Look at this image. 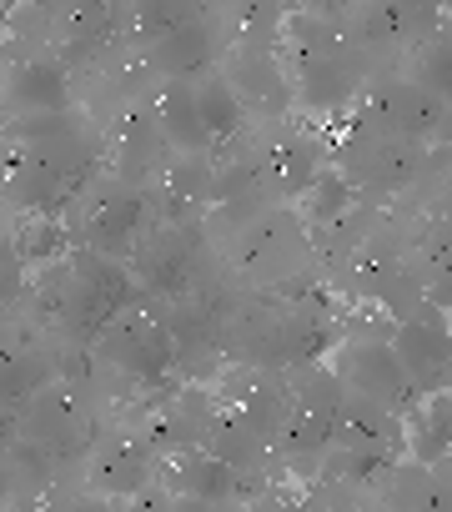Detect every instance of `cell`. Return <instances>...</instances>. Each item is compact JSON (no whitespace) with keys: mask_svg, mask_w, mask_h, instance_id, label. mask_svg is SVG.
I'll return each mask as SVG.
<instances>
[{"mask_svg":"<svg viewBox=\"0 0 452 512\" xmlns=\"http://www.w3.org/2000/svg\"><path fill=\"white\" fill-rule=\"evenodd\" d=\"M392 352H397L407 382H412L422 397H437V392L452 382V327H447L437 312L402 317L397 332H392Z\"/></svg>","mask_w":452,"mask_h":512,"instance_id":"obj_1","label":"cell"},{"mask_svg":"<svg viewBox=\"0 0 452 512\" xmlns=\"http://www.w3.org/2000/svg\"><path fill=\"white\" fill-rule=\"evenodd\" d=\"M337 382L347 387V397L377 402V407H387V412H397V407H407L412 397H422V392L407 382V372H402L392 342H357V347H347L342 362H337Z\"/></svg>","mask_w":452,"mask_h":512,"instance_id":"obj_2","label":"cell"},{"mask_svg":"<svg viewBox=\"0 0 452 512\" xmlns=\"http://www.w3.org/2000/svg\"><path fill=\"white\" fill-rule=\"evenodd\" d=\"M146 472H151V452L146 447H136V442H106L96 452V472L91 477L106 492H136L146 482Z\"/></svg>","mask_w":452,"mask_h":512,"instance_id":"obj_3","label":"cell"},{"mask_svg":"<svg viewBox=\"0 0 452 512\" xmlns=\"http://www.w3.org/2000/svg\"><path fill=\"white\" fill-rule=\"evenodd\" d=\"M156 121H161V131H166L176 146H186V151L211 141V131H206V121H201V111H196V91H191V86H181V81L161 96Z\"/></svg>","mask_w":452,"mask_h":512,"instance_id":"obj_4","label":"cell"},{"mask_svg":"<svg viewBox=\"0 0 452 512\" xmlns=\"http://www.w3.org/2000/svg\"><path fill=\"white\" fill-rule=\"evenodd\" d=\"M191 91H196V111H201L211 136H232L242 126V96H237L232 81H201Z\"/></svg>","mask_w":452,"mask_h":512,"instance_id":"obj_5","label":"cell"},{"mask_svg":"<svg viewBox=\"0 0 452 512\" xmlns=\"http://www.w3.org/2000/svg\"><path fill=\"white\" fill-rule=\"evenodd\" d=\"M16 96H26L36 111H66L71 86H66V76L56 66H31L26 81H16Z\"/></svg>","mask_w":452,"mask_h":512,"instance_id":"obj_6","label":"cell"}]
</instances>
